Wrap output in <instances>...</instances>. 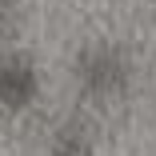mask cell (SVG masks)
<instances>
[{
  "mask_svg": "<svg viewBox=\"0 0 156 156\" xmlns=\"http://www.w3.org/2000/svg\"><path fill=\"white\" fill-rule=\"evenodd\" d=\"M16 24V0H0V36H8Z\"/></svg>",
  "mask_w": 156,
  "mask_h": 156,
  "instance_id": "277c9868",
  "label": "cell"
},
{
  "mask_svg": "<svg viewBox=\"0 0 156 156\" xmlns=\"http://www.w3.org/2000/svg\"><path fill=\"white\" fill-rule=\"evenodd\" d=\"M76 76L88 92H96V96H104V92H116L124 84V76H128V64H124V56L116 48H88L80 56L76 64Z\"/></svg>",
  "mask_w": 156,
  "mask_h": 156,
  "instance_id": "6da1fadb",
  "label": "cell"
},
{
  "mask_svg": "<svg viewBox=\"0 0 156 156\" xmlns=\"http://www.w3.org/2000/svg\"><path fill=\"white\" fill-rule=\"evenodd\" d=\"M36 96V68L24 56L4 52L0 56V108H24Z\"/></svg>",
  "mask_w": 156,
  "mask_h": 156,
  "instance_id": "7a4b0ae2",
  "label": "cell"
},
{
  "mask_svg": "<svg viewBox=\"0 0 156 156\" xmlns=\"http://www.w3.org/2000/svg\"><path fill=\"white\" fill-rule=\"evenodd\" d=\"M48 156H88V132L80 124H68V128H60Z\"/></svg>",
  "mask_w": 156,
  "mask_h": 156,
  "instance_id": "3957f363",
  "label": "cell"
}]
</instances>
